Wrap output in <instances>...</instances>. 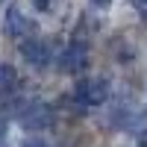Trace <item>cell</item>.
I'll return each instance as SVG.
<instances>
[{"mask_svg":"<svg viewBox=\"0 0 147 147\" xmlns=\"http://www.w3.org/2000/svg\"><path fill=\"white\" fill-rule=\"evenodd\" d=\"M106 97H109V80H100V77L82 80L74 88V100H80L85 106H100V103H106Z\"/></svg>","mask_w":147,"mask_h":147,"instance_id":"cell-1","label":"cell"},{"mask_svg":"<svg viewBox=\"0 0 147 147\" xmlns=\"http://www.w3.org/2000/svg\"><path fill=\"white\" fill-rule=\"evenodd\" d=\"M3 30H6V35H12V38H24V35H30L32 24H30V18L24 15L18 6H9L6 18H3Z\"/></svg>","mask_w":147,"mask_h":147,"instance_id":"cell-2","label":"cell"},{"mask_svg":"<svg viewBox=\"0 0 147 147\" xmlns=\"http://www.w3.org/2000/svg\"><path fill=\"white\" fill-rule=\"evenodd\" d=\"M91 3H94V6H100V9H103V6H109V3H112V0H91Z\"/></svg>","mask_w":147,"mask_h":147,"instance_id":"cell-10","label":"cell"},{"mask_svg":"<svg viewBox=\"0 0 147 147\" xmlns=\"http://www.w3.org/2000/svg\"><path fill=\"white\" fill-rule=\"evenodd\" d=\"M21 53H24V59H27L32 68H44L47 62H50V50H47V44L38 41V38L24 41V44H21Z\"/></svg>","mask_w":147,"mask_h":147,"instance_id":"cell-4","label":"cell"},{"mask_svg":"<svg viewBox=\"0 0 147 147\" xmlns=\"http://www.w3.org/2000/svg\"><path fill=\"white\" fill-rule=\"evenodd\" d=\"M24 147H47V144H44V141H38V138H30Z\"/></svg>","mask_w":147,"mask_h":147,"instance_id":"cell-9","label":"cell"},{"mask_svg":"<svg viewBox=\"0 0 147 147\" xmlns=\"http://www.w3.org/2000/svg\"><path fill=\"white\" fill-rule=\"evenodd\" d=\"M3 138H6V124L0 121V141H3Z\"/></svg>","mask_w":147,"mask_h":147,"instance_id":"cell-11","label":"cell"},{"mask_svg":"<svg viewBox=\"0 0 147 147\" xmlns=\"http://www.w3.org/2000/svg\"><path fill=\"white\" fill-rule=\"evenodd\" d=\"M21 118H24V127H30V129H41V127L50 124L53 112H50V106H44V103H30V109H27Z\"/></svg>","mask_w":147,"mask_h":147,"instance_id":"cell-5","label":"cell"},{"mask_svg":"<svg viewBox=\"0 0 147 147\" xmlns=\"http://www.w3.org/2000/svg\"><path fill=\"white\" fill-rule=\"evenodd\" d=\"M18 88V74L12 65H0V94H9Z\"/></svg>","mask_w":147,"mask_h":147,"instance_id":"cell-6","label":"cell"},{"mask_svg":"<svg viewBox=\"0 0 147 147\" xmlns=\"http://www.w3.org/2000/svg\"><path fill=\"white\" fill-rule=\"evenodd\" d=\"M85 65H88V50H85L82 41H74L62 56V68L68 74H80V71H85Z\"/></svg>","mask_w":147,"mask_h":147,"instance_id":"cell-3","label":"cell"},{"mask_svg":"<svg viewBox=\"0 0 147 147\" xmlns=\"http://www.w3.org/2000/svg\"><path fill=\"white\" fill-rule=\"evenodd\" d=\"M32 3H35V6H38L41 12H47V9H50V3H53V0H32Z\"/></svg>","mask_w":147,"mask_h":147,"instance_id":"cell-8","label":"cell"},{"mask_svg":"<svg viewBox=\"0 0 147 147\" xmlns=\"http://www.w3.org/2000/svg\"><path fill=\"white\" fill-rule=\"evenodd\" d=\"M129 3L136 6V12H138V15H141V18L147 21V0H129Z\"/></svg>","mask_w":147,"mask_h":147,"instance_id":"cell-7","label":"cell"}]
</instances>
